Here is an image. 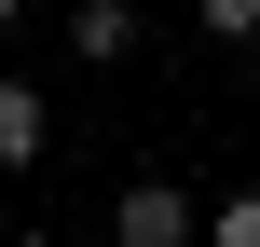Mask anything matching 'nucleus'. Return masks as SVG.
<instances>
[{
	"mask_svg": "<svg viewBox=\"0 0 260 247\" xmlns=\"http://www.w3.org/2000/svg\"><path fill=\"white\" fill-rule=\"evenodd\" d=\"M110 234H123V247H192V193H178V179H123Z\"/></svg>",
	"mask_w": 260,
	"mask_h": 247,
	"instance_id": "obj_1",
	"label": "nucleus"
},
{
	"mask_svg": "<svg viewBox=\"0 0 260 247\" xmlns=\"http://www.w3.org/2000/svg\"><path fill=\"white\" fill-rule=\"evenodd\" d=\"M69 55L82 69H123L137 55V0H69Z\"/></svg>",
	"mask_w": 260,
	"mask_h": 247,
	"instance_id": "obj_2",
	"label": "nucleus"
},
{
	"mask_svg": "<svg viewBox=\"0 0 260 247\" xmlns=\"http://www.w3.org/2000/svg\"><path fill=\"white\" fill-rule=\"evenodd\" d=\"M41 138H55V124H41V96H27V83H0V165H41Z\"/></svg>",
	"mask_w": 260,
	"mask_h": 247,
	"instance_id": "obj_3",
	"label": "nucleus"
},
{
	"mask_svg": "<svg viewBox=\"0 0 260 247\" xmlns=\"http://www.w3.org/2000/svg\"><path fill=\"white\" fill-rule=\"evenodd\" d=\"M192 28L206 41H260V0H192Z\"/></svg>",
	"mask_w": 260,
	"mask_h": 247,
	"instance_id": "obj_4",
	"label": "nucleus"
},
{
	"mask_svg": "<svg viewBox=\"0 0 260 247\" xmlns=\"http://www.w3.org/2000/svg\"><path fill=\"white\" fill-rule=\"evenodd\" d=\"M206 247H260V193H233V206L206 220Z\"/></svg>",
	"mask_w": 260,
	"mask_h": 247,
	"instance_id": "obj_5",
	"label": "nucleus"
},
{
	"mask_svg": "<svg viewBox=\"0 0 260 247\" xmlns=\"http://www.w3.org/2000/svg\"><path fill=\"white\" fill-rule=\"evenodd\" d=\"M14 14H27V0H0V28H14Z\"/></svg>",
	"mask_w": 260,
	"mask_h": 247,
	"instance_id": "obj_6",
	"label": "nucleus"
},
{
	"mask_svg": "<svg viewBox=\"0 0 260 247\" xmlns=\"http://www.w3.org/2000/svg\"><path fill=\"white\" fill-rule=\"evenodd\" d=\"M14 247H55V234H14Z\"/></svg>",
	"mask_w": 260,
	"mask_h": 247,
	"instance_id": "obj_7",
	"label": "nucleus"
}]
</instances>
